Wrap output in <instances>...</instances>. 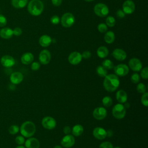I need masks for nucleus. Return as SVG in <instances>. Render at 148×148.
I'll use <instances>...</instances> for the list:
<instances>
[{
    "label": "nucleus",
    "mask_w": 148,
    "mask_h": 148,
    "mask_svg": "<svg viewBox=\"0 0 148 148\" xmlns=\"http://www.w3.org/2000/svg\"><path fill=\"white\" fill-rule=\"evenodd\" d=\"M6 23H7V20L6 17L3 15L0 14V27H2L5 26Z\"/></svg>",
    "instance_id": "42"
},
{
    "label": "nucleus",
    "mask_w": 148,
    "mask_h": 148,
    "mask_svg": "<svg viewBox=\"0 0 148 148\" xmlns=\"http://www.w3.org/2000/svg\"><path fill=\"white\" fill-rule=\"evenodd\" d=\"M34 59V55L30 52H27L22 55L21 57V61L22 64L24 65H29L33 62Z\"/></svg>",
    "instance_id": "21"
},
{
    "label": "nucleus",
    "mask_w": 148,
    "mask_h": 148,
    "mask_svg": "<svg viewBox=\"0 0 148 148\" xmlns=\"http://www.w3.org/2000/svg\"><path fill=\"white\" fill-rule=\"evenodd\" d=\"M96 72L97 75L101 77H105L108 73L107 69H106L102 65H99L96 69Z\"/></svg>",
    "instance_id": "28"
},
{
    "label": "nucleus",
    "mask_w": 148,
    "mask_h": 148,
    "mask_svg": "<svg viewBox=\"0 0 148 148\" xmlns=\"http://www.w3.org/2000/svg\"><path fill=\"white\" fill-rule=\"evenodd\" d=\"M54 148H62V147L61 146H60V145H56V146H55L54 147Z\"/></svg>",
    "instance_id": "49"
},
{
    "label": "nucleus",
    "mask_w": 148,
    "mask_h": 148,
    "mask_svg": "<svg viewBox=\"0 0 148 148\" xmlns=\"http://www.w3.org/2000/svg\"><path fill=\"white\" fill-rule=\"evenodd\" d=\"M20 131L22 136L25 138L32 136L36 132V126L31 121H24L20 127Z\"/></svg>",
    "instance_id": "3"
},
{
    "label": "nucleus",
    "mask_w": 148,
    "mask_h": 148,
    "mask_svg": "<svg viewBox=\"0 0 148 148\" xmlns=\"http://www.w3.org/2000/svg\"><path fill=\"white\" fill-rule=\"evenodd\" d=\"M13 35L15 36H20L22 34V29L19 28V27H16L13 30Z\"/></svg>",
    "instance_id": "44"
},
{
    "label": "nucleus",
    "mask_w": 148,
    "mask_h": 148,
    "mask_svg": "<svg viewBox=\"0 0 148 148\" xmlns=\"http://www.w3.org/2000/svg\"><path fill=\"white\" fill-rule=\"evenodd\" d=\"M94 11L96 15L101 17L106 16L109 12L107 5L103 3H98L96 4L94 8Z\"/></svg>",
    "instance_id": "6"
},
{
    "label": "nucleus",
    "mask_w": 148,
    "mask_h": 148,
    "mask_svg": "<svg viewBox=\"0 0 148 148\" xmlns=\"http://www.w3.org/2000/svg\"><path fill=\"white\" fill-rule=\"evenodd\" d=\"M84 131L83 127L80 124H76L71 130V132L72 133V135L75 136H80Z\"/></svg>",
    "instance_id": "25"
},
{
    "label": "nucleus",
    "mask_w": 148,
    "mask_h": 148,
    "mask_svg": "<svg viewBox=\"0 0 148 148\" xmlns=\"http://www.w3.org/2000/svg\"><path fill=\"white\" fill-rule=\"evenodd\" d=\"M140 76L138 73H134L131 76V81L133 83H138L140 81Z\"/></svg>",
    "instance_id": "36"
},
{
    "label": "nucleus",
    "mask_w": 148,
    "mask_h": 148,
    "mask_svg": "<svg viewBox=\"0 0 148 148\" xmlns=\"http://www.w3.org/2000/svg\"><path fill=\"white\" fill-rule=\"evenodd\" d=\"M50 22L54 25H57L60 22V18L58 16L54 15L50 18Z\"/></svg>",
    "instance_id": "40"
},
{
    "label": "nucleus",
    "mask_w": 148,
    "mask_h": 148,
    "mask_svg": "<svg viewBox=\"0 0 148 148\" xmlns=\"http://www.w3.org/2000/svg\"><path fill=\"white\" fill-rule=\"evenodd\" d=\"M136 90L138 92L143 94L144 92H146V87L143 83H139L136 86Z\"/></svg>",
    "instance_id": "33"
},
{
    "label": "nucleus",
    "mask_w": 148,
    "mask_h": 148,
    "mask_svg": "<svg viewBox=\"0 0 148 148\" xmlns=\"http://www.w3.org/2000/svg\"><path fill=\"white\" fill-rule=\"evenodd\" d=\"M116 15L117 16V17H119V18H122L123 17H125V13L123 12V10L121 9H119L117 10V11L116 12Z\"/></svg>",
    "instance_id": "45"
},
{
    "label": "nucleus",
    "mask_w": 148,
    "mask_h": 148,
    "mask_svg": "<svg viewBox=\"0 0 148 148\" xmlns=\"http://www.w3.org/2000/svg\"><path fill=\"white\" fill-rule=\"evenodd\" d=\"M19 130H20V128L17 125H12L11 126L9 127V128L8 129L9 134H10L12 135L16 134L18 132Z\"/></svg>",
    "instance_id": "32"
},
{
    "label": "nucleus",
    "mask_w": 148,
    "mask_h": 148,
    "mask_svg": "<svg viewBox=\"0 0 148 148\" xmlns=\"http://www.w3.org/2000/svg\"><path fill=\"white\" fill-rule=\"evenodd\" d=\"M113 69L115 75L120 77L126 76L129 72V67L124 64H118L116 66H114Z\"/></svg>",
    "instance_id": "8"
},
{
    "label": "nucleus",
    "mask_w": 148,
    "mask_h": 148,
    "mask_svg": "<svg viewBox=\"0 0 148 148\" xmlns=\"http://www.w3.org/2000/svg\"><path fill=\"white\" fill-rule=\"evenodd\" d=\"M82 60V57L81 53L78 51L72 52L68 56V60L69 62L72 65H77L79 64Z\"/></svg>",
    "instance_id": "13"
},
{
    "label": "nucleus",
    "mask_w": 148,
    "mask_h": 148,
    "mask_svg": "<svg viewBox=\"0 0 148 148\" xmlns=\"http://www.w3.org/2000/svg\"><path fill=\"white\" fill-rule=\"evenodd\" d=\"M128 67L134 72H139L142 68V64L137 58H132L128 62Z\"/></svg>",
    "instance_id": "12"
},
{
    "label": "nucleus",
    "mask_w": 148,
    "mask_h": 148,
    "mask_svg": "<svg viewBox=\"0 0 148 148\" xmlns=\"http://www.w3.org/2000/svg\"><path fill=\"white\" fill-rule=\"evenodd\" d=\"M147 97H148V92H144L141 97V103L143 106H145L146 107H147L148 106Z\"/></svg>",
    "instance_id": "34"
},
{
    "label": "nucleus",
    "mask_w": 148,
    "mask_h": 148,
    "mask_svg": "<svg viewBox=\"0 0 148 148\" xmlns=\"http://www.w3.org/2000/svg\"><path fill=\"white\" fill-rule=\"evenodd\" d=\"M25 148H39L40 142L35 138H28L24 142Z\"/></svg>",
    "instance_id": "19"
},
{
    "label": "nucleus",
    "mask_w": 148,
    "mask_h": 148,
    "mask_svg": "<svg viewBox=\"0 0 148 148\" xmlns=\"http://www.w3.org/2000/svg\"><path fill=\"white\" fill-rule=\"evenodd\" d=\"M42 125L44 128L50 130L56 128L57 122L53 117L51 116H46L42 120Z\"/></svg>",
    "instance_id": "7"
},
{
    "label": "nucleus",
    "mask_w": 148,
    "mask_h": 148,
    "mask_svg": "<svg viewBox=\"0 0 148 148\" xmlns=\"http://www.w3.org/2000/svg\"><path fill=\"white\" fill-rule=\"evenodd\" d=\"M140 76L143 79H148V68L147 66L143 68L140 72Z\"/></svg>",
    "instance_id": "37"
},
{
    "label": "nucleus",
    "mask_w": 148,
    "mask_h": 148,
    "mask_svg": "<svg viewBox=\"0 0 148 148\" xmlns=\"http://www.w3.org/2000/svg\"><path fill=\"white\" fill-rule=\"evenodd\" d=\"M15 148H25V147L23 146V145H18L17 147H16Z\"/></svg>",
    "instance_id": "48"
},
{
    "label": "nucleus",
    "mask_w": 148,
    "mask_h": 148,
    "mask_svg": "<svg viewBox=\"0 0 148 148\" xmlns=\"http://www.w3.org/2000/svg\"><path fill=\"white\" fill-rule=\"evenodd\" d=\"M63 132L65 135L69 134L71 132V129L69 126H65L63 128Z\"/></svg>",
    "instance_id": "46"
},
{
    "label": "nucleus",
    "mask_w": 148,
    "mask_h": 148,
    "mask_svg": "<svg viewBox=\"0 0 148 148\" xmlns=\"http://www.w3.org/2000/svg\"><path fill=\"white\" fill-rule=\"evenodd\" d=\"M116 98L120 103H124L127 102L128 96L127 92L123 90H118L116 94Z\"/></svg>",
    "instance_id": "20"
},
{
    "label": "nucleus",
    "mask_w": 148,
    "mask_h": 148,
    "mask_svg": "<svg viewBox=\"0 0 148 148\" xmlns=\"http://www.w3.org/2000/svg\"><path fill=\"white\" fill-rule=\"evenodd\" d=\"M102 65L106 69H112L114 68V64L113 62L109 59H105L102 62Z\"/></svg>",
    "instance_id": "29"
},
{
    "label": "nucleus",
    "mask_w": 148,
    "mask_h": 148,
    "mask_svg": "<svg viewBox=\"0 0 148 148\" xmlns=\"http://www.w3.org/2000/svg\"><path fill=\"white\" fill-rule=\"evenodd\" d=\"M123 10L127 14H132L135 9V5L131 0H126L123 4Z\"/></svg>",
    "instance_id": "14"
},
{
    "label": "nucleus",
    "mask_w": 148,
    "mask_h": 148,
    "mask_svg": "<svg viewBox=\"0 0 148 148\" xmlns=\"http://www.w3.org/2000/svg\"><path fill=\"white\" fill-rule=\"evenodd\" d=\"M51 3L54 6H59L62 3V0H51Z\"/></svg>",
    "instance_id": "47"
},
{
    "label": "nucleus",
    "mask_w": 148,
    "mask_h": 148,
    "mask_svg": "<svg viewBox=\"0 0 148 148\" xmlns=\"http://www.w3.org/2000/svg\"><path fill=\"white\" fill-rule=\"evenodd\" d=\"M125 114L126 108L122 103H117L112 108V114L116 119H123L125 117Z\"/></svg>",
    "instance_id": "4"
},
{
    "label": "nucleus",
    "mask_w": 148,
    "mask_h": 148,
    "mask_svg": "<svg viewBox=\"0 0 148 148\" xmlns=\"http://www.w3.org/2000/svg\"><path fill=\"white\" fill-rule=\"evenodd\" d=\"M75 21L74 16L71 13H64L61 18V23L65 28H69L72 26Z\"/></svg>",
    "instance_id": "5"
},
{
    "label": "nucleus",
    "mask_w": 148,
    "mask_h": 148,
    "mask_svg": "<svg viewBox=\"0 0 148 148\" xmlns=\"http://www.w3.org/2000/svg\"><path fill=\"white\" fill-rule=\"evenodd\" d=\"M13 35V29L9 27L3 28L0 30V36L3 39H10Z\"/></svg>",
    "instance_id": "23"
},
{
    "label": "nucleus",
    "mask_w": 148,
    "mask_h": 148,
    "mask_svg": "<svg viewBox=\"0 0 148 148\" xmlns=\"http://www.w3.org/2000/svg\"><path fill=\"white\" fill-rule=\"evenodd\" d=\"M103 85L107 91L114 92L119 88L120 85L119 76L115 74L107 75L104 77Z\"/></svg>",
    "instance_id": "1"
},
{
    "label": "nucleus",
    "mask_w": 148,
    "mask_h": 148,
    "mask_svg": "<svg viewBox=\"0 0 148 148\" xmlns=\"http://www.w3.org/2000/svg\"><path fill=\"white\" fill-rule=\"evenodd\" d=\"M92 135L95 138L98 140H102L107 136L106 131L100 127H95L92 131Z\"/></svg>",
    "instance_id": "16"
},
{
    "label": "nucleus",
    "mask_w": 148,
    "mask_h": 148,
    "mask_svg": "<svg viewBox=\"0 0 148 148\" xmlns=\"http://www.w3.org/2000/svg\"><path fill=\"white\" fill-rule=\"evenodd\" d=\"M15 142L18 145H23L25 142L24 137L22 135H18L15 138Z\"/></svg>",
    "instance_id": "39"
},
{
    "label": "nucleus",
    "mask_w": 148,
    "mask_h": 148,
    "mask_svg": "<svg viewBox=\"0 0 148 148\" xmlns=\"http://www.w3.org/2000/svg\"><path fill=\"white\" fill-rule=\"evenodd\" d=\"M113 57L118 61H124L127 58L126 52L121 49H116L112 52Z\"/></svg>",
    "instance_id": "18"
},
{
    "label": "nucleus",
    "mask_w": 148,
    "mask_h": 148,
    "mask_svg": "<svg viewBox=\"0 0 148 148\" xmlns=\"http://www.w3.org/2000/svg\"><path fill=\"white\" fill-rule=\"evenodd\" d=\"M104 40L108 44L112 43L115 40V35L112 31H106L104 36Z\"/></svg>",
    "instance_id": "27"
},
{
    "label": "nucleus",
    "mask_w": 148,
    "mask_h": 148,
    "mask_svg": "<svg viewBox=\"0 0 148 148\" xmlns=\"http://www.w3.org/2000/svg\"><path fill=\"white\" fill-rule=\"evenodd\" d=\"M99 148H113V146L111 142L105 141L102 142L99 145Z\"/></svg>",
    "instance_id": "38"
},
{
    "label": "nucleus",
    "mask_w": 148,
    "mask_h": 148,
    "mask_svg": "<svg viewBox=\"0 0 148 148\" xmlns=\"http://www.w3.org/2000/svg\"><path fill=\"white\" fill-rule=\"evenodd\" d=\"M105 23L107 26L109 27H113L116 24V20L114 17L112 16H109L106 17L105 20Z\"/></svg>",
    "instance_id": "31"
},
{
    "label": "nucleus",
    "mask_w": 148,
    "mask_h": 148,
    "mask_svg": "<svg viewBox=\"0 0 148 148\" xmlns=\"http://www.w3.org/2000/svg\"><path fill=\"white\" fill-rule=\"evenodd\" d=\"M81 54H82V58H84V59H88L91 57V53L90 51H87V50L83 51Z\"/></svg>",
    "instance_id": "43"
},
{
    "label": "nucleus",
    "mask_w": 148,
    "mask_h": 148,
    "mask_svg": "<svg viewBox=\"0 0 148 148\" xmlns=\"http://www.w3.org/2000/svg\"><path fill=\"white\" fill-rule=\"evenodd\" d=\"M75 143V139L72 135L68 134L64 136L61 140V145L65 148H70L72 147Z\"/></svg>",
    "instance_id": "11"
},
{
    "label": "nucleus",
    "mask_w": 148,
    "mask_h": 148,
    "mask_svg": "<svg viewBox=\"0 0 148 148\" xmlns=\"http://www.w3.org/2000/svg\"><path fill=\"white\" fill-rule=\"evenodd\" d=\"M43 9L44 5L40 0H31L29 2L27 6V10L29 14L34 16L41 14Z\"/></svg>",
    "instance_id": "2"
},
{
    "label": "nucleus",
    "mask_w": 148,
    "mask_h": 148,
    "mask_svg": "<svg viewBox=\"0 0 148 148\" xmlns=\"http://www.w3.org/2000/svg\"><path fill=\"white\" fill-rule=\"evenodd\" d=\"M84 1H86V2H92V1H93L94 0H84Z\"/></svg>",
    "instance_id": "50"
},
{
    "label": "nucleus",
    "mask_w": 148,
    "mask_h": 148,
    "mask_svg": "<svg viewBox=\"0 0 148 148\" xmlns=\"http://www.w3.org/2000/svg\"><path fill=\"white\" fill-rule=\"evenodd\" d=\"M98 30L101 33H105L108 31V26L105 23H100L97 27Z\"/></svg>",
    "instance_id": "35"
},
{
    "label": "nucleus",
    "mask_w": 148,
    "mask_h": 148,
    "mask_svg": "<svg viewBox=\"0 0 148 148\" xmlns=\"http://www.w3.org/2000/svg\"><path fill=\"white\" fill-rule=\"evenodd\" d=\"M51 58L50 52L46 49L42 50L39 55V62L43 65L48 64Z\"/></svg>",
    "instance_id": "10"
},
{
    "label": "nucleus",
    "mask_w": 148,
    "mask_h": 148,
    "mask_svg": "<svg viewBox=\"0 0 148 148\" xmlns=\"http://www.w3.org/2000/svg\"><path fill=\"white\" fill-rule=\"evenodd\" d=\"M51 42H52V39L49 35H42L39 39V45L43 47H48L49 46H50Z\"/></svg>",
    "instance_id": "22"
},
{
    "label": "nucleus",
    "mask_w": 148,
    "mask_h": 148,
    "mask_svg": "<svg viewBox=\"0 0 148 148\" xmlns=\"http://www.w3.org/2000/svg\"><path fill=\"white\" fill-rule=\"evenodd\" d=\"M102 102L103 105L105 107L109 108L110 107L113 103L112 98L109 96H105L102 99Z\"/></svg>",
    "instance_id": "30"
},
{
    "label": "nucleus",
    "mask_w": 148,
    "mask_h": 148,
    "mask_svg": "<svg viewBox=\"0 0 148 148\" xmlns=\"http://www.w3.org/2000/svg\"><path fill=\"white\" fill-rule=\"evenodd\" d=\"M28 0H12V6L16 9H21L24 8L28 3Z\"/></svg>",
    "instance_id": "26"
},
{
    "label": "nucleus",
    "mask_w": 148,
    "mask_h": 148,
    "mask_svg": "<svg viewBox=\"0 0 148 148\" xmlns=\"http://www.w3.org/2000/svg\"><path fill=\"white\" fill-rule=\"evenodd\" d=\"M14 58L9 55H5L1 58V65L6 68H10L15 64Z\"/></svg>",
    "instance_id": "15"
},
{
    "label": "nucleus",
    "mask_w": 148,
    "mask_h": 148,
    "mask_svg": "<svg viewBox=\"0 0 148 148\" xmlns=\"http://www.w3.org/2000/svg\"><path fill=\"white\" fill-rule=\"evenodd\" d=\"M40 67V63L39 62H32L31 63V68L32 71H38Z\"/></svg>",
    "instance_id": "41"
},
{
    "label": "nucleus",
    "mask_w": 148,
    "mask_h": 148,
    "mask_svg": "<svg viewBox=\"0 0 148 148\" xmlns=\"http://www.w3.org/2000/svg\"><path fill=\"white\" fill-rule=\"evenodd\" d=\"M24 76L20 72H14L10 76V81L13 84H20L23 80Z\"/></svg>",
    "instance_id": "17"
},
{
    "label": "nucleus",
    "mask_w": 148,
    "mask_h": 148,
    "mask_svg": "<svg viewBox=\"0 0 148 148\" xmlns=\"http://www.w3.org/2000/svg\"><path fill=\"white\" fill-rule=\"evenodd\" d=\"M97 56L101 58H106L109 54V50L105 46H99L97 50Z\"/></svg>",
    "instance_id": "24"
},
{
    "label": "nucleus",
    "mask_w": 148,
    "mask_h": 148,
    "mask_svg": "<svg viewBox=\"0 0 148 148\" xmlns=\"http://www.w3.org/2000/svg\"><path fill=\"white\" fill-rule=\"evenodd\" d=\"M113 148H121V147H119V146H116V147H113Z\"/></svg>",
    "instance_id": "51"
},
{
    "label": "nucleus",
    "mask_w": 148,
    "mask_h": 148,
    "mask_svg": "<svg viewBox=\"0 0 148 148\" xmlns=\"http://www.w3.org/2000/svg\"><path fill=\"white\" fill-rule=\"evenodd\" d=\"M92 116L96 120H103L107 116V110L103 107L99 106L95 108L92 112Z\"/></svg>",
    "instance_id": "9"
}]
</instances>
